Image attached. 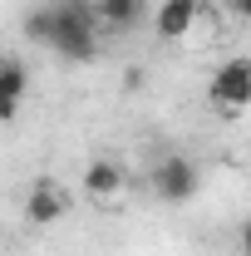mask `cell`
<instances>
[{"label":"cell","instance_id":"cell-1","mask_svg":"<svg viewBox=\"0 0 251 256\" xmlns=\"http://www.w3.org/2000/svg\"><path fill=\"white\" fill-rule=\"evenodd\" d=\"M50 50L69 64H89L98 54V15L94 0H60L54 5V40Z\"/></svg>","mask_w":251,"mask_h":256},{"label":"cell","instance_id":"cell-2","mask_svg":"<svg viewBox=\"0 0 251 256\" xmlns=\"http://www.w3.org/2000/svg\"><path fill=\"white\" fill-rule=\"evenodd\" d=\"M148 188H153L158 202L182 207V202H192L197 188H202V168L192 158H182V153H168V158H158L153 168H148Z\"/></svg>","mask_w":251,"mask_h":256},{"label":"cell","instance_id":"cell-3","mask_svg":"<svg viewBox=\"0 0 251 256\" xmlns=\"http://www.w3.org/2000/svg\"><path fill=\"white\" fill-rule=\"evenodd\" d=\"M207 98H212L217 114H242V108H251V60L217 64V74L207 84Z\"/></svg>","mask_w":251,"mask_h":256},{"label":"cell","instance_id":"cell-4","mask_svg":"<svg viewBox=\"0 0 251 256\" xmlns=\"http://www.w3.org/2000/svg\"><path fill=\"white\" fill-rule=\"evenodd\" d=\"M69 217V188L54 178H34L25 192V222L30 226H54Z\"/></svg>","mask_w":251,"mask_h":256},{"label":"cell","instance_id":"cell-5","mask_svg":"<svg viewBox=\"0 0 251 256\" xmlns=\"http://www.w3.org/2000/svg\"><path fill=\"white\" fill-rule=\"evenodd\" d=\"M84 192H89V202H98V207H114L128 192V168L118 158H94L84 168Z\"/></svg>","mask_w":251,"mask_h":256},{"label":"cell","instance_id":"cell-6","mask_svg":"<svg viewBox=\"0 0 251 256\" xmlns=\"http://www.w3.org/2000/svg\"><path fill=\"white\" fill-rule=\"evenodd\" d=\"M202 15H207V0H162L153 10V30L158 40H182Z\"/></svg>","mask_w":251,"mask_h":256},{"label":"cell","instance_id":"cell-7","mask_svg":"<svg viewBox=\"0 0 251 256\" xmlns=\"http://www.w3.org/2000/svg\"><path fill=\"white\" fill-rule=\"evenodd\" d=\"M94 15H98V30L104 34H128V30L143 25L148 0H94Z\"/></svg>","mask_w":251,"mask_h":256},{"label":"cell","instance_id":"cell-8","mask_svg":"<svg viewBox=\"0 0 251 256\" xmlns=\"http://www.w3.org/2000/svg\"><path fill=\"white\" fill-rule=\"evenodd\" d=\"M20 34H25L30 44H44V50H50V40H54V5H34L30 15L20 20Z\"/></svg>","mask_w":251,"mask_h":256},{"label":"cell","instance_id":"cell-9","mask_svg":"<svg viewBox=\"0 0 251 256\" xmlns=\"http://www.w3.org/2000/svg\"><path fill=\"white\" fill-rule=\"evenodd\" d=\"M25 89H30V69L20 60H10V54H0V94L5 98H25Z\"/></svg>","mask_w":251,"mask_h":256},{"label":"cell","instance_id":"cell-10","mask_svg":"<svg viewBox=\"0 0 251 256\" xmlns=\"http://www.w3.org/2000/svg\"><path fill=\"white\" fill-rule=\"evenodd\" d=\"M15 114H20V98H5V94H0V124H15Z\"/></svg>","mask_w":251,"mask_h":256},{"label":"cell","instance_id":"cell-11","mask_svg":"<svg viewBox=\"0 0 251 256\" xmlns=\"http://www.w3.org/2000/svg\"><path fill=\"white\" fill-rule=\"evenodd\" d=\"M222 5H226L236 20H246V25H251V0H222Z\"/></svg>","mask_w":251,"mask_h":256},{"label":"cell","instance_id":"cell-12","mask_svg":"<svg viewBox=\"0 0 251 256\" xmlns=\"http://www.w3.org/2000/svg\"><path fill=\"white\" fill-rule=\"evenodd\" d=\"M236 246H242V256H251V217L242 222V236H236Z\"/></svg>","mask_w":251,"mask_h":256}]
</instances>
